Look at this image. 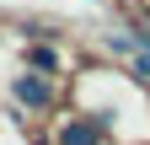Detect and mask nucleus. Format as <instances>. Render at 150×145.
<instances>
[{"mask_svg":"<svg viewBox=\"0 0 150 145\" xmlns=\"http://www.w3.org/2000/svg\"><path fill=\"white\" fill-rule=\"evenodd\" d=\"M16 92H22L27 102H43V97H48V92H43V86H38V81H22V86H16Z\"/></svg>","mask_w":150,"mask_h":145,"instance_id":"1","label":"nucleus"},{"mask_svg":"<svg viewBox=\"0 0 150 145\" xmlns=\"http://www.w3.org/2000/svg\"><path fill=\"white\" fill-rule=\"evenodd\" d=\"M64 145H91V129H70V134H64Z\"/></svg>","mask_w":150,"mask_h":145,"instance_id":"2","label":"nucleus"}]
</instances>
